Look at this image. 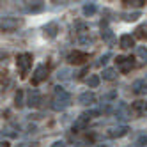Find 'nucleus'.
Returning <instances> with one entry per match:
<instances>
[{
	"instance_id": "1",
	"label": "nucleus",
	"mask_w": 147,
	"mask_h": 147,
	"mask_svg": "<svg viewBox=\"0 0 147 147\" xmlns=\"http://www.w3.org/2000/svg\"><path fill=\"white\" fill-rule=\"evenodd\" d=\"M69 105H71V96L62 87L57 85L55 87V99L51 101V108L55 112H62V110H66Z\"/></svg>"
},
{
	"instance_id": "2",
	"label": "nucleus",
	"mask_w": 147,
	"mask_h": 147,
	"mask_svg": "<svg viewBox=\"0 0 147 147\" xmlns=\"http://www.w3.org/2000/svg\"><path fill=\"white\" fill-rule=\"evenodd\" d=\"M16 66H18V69H20V75L25 76L27 73H28V69H30V66H32V55H30V53H22V55H18Z\"/></svg>"
},
{
	"instance_id": "3",
	"label": "nucleus",
	"mask_w": 147,
	"mask_h": 147,
	"mask_svg": "<svg viewBox=\"0 0 147 147\" xmlns=\"http://www.w3.org/2000/svg\"><path fill=\"white\" fill-rule=\"evenodd\" d=\"M20 25H22V20H20V18H13V16H5V18H2V23H0V27H2V32L14 30V28H18Z\"/></svg>"
},
{
	"instance_id": "4",
	"label": "nucleus",
	"mask_w": 147,
	"mask_h": 147,
	"mask_svg": "<svg viewBox=\"0 0 147 147\" xmlns=\"http://www.w3.org/2000/svg\"><path fill=\"white\" fill-rule=\"evenodd\" d=\"M46 76H48V67L41 64V66L36 67L34 75H32V83H34V85H37V83H41L43 80H46Z\"/></svg>"
},
{
	"instance_id": "5",
	"label": "nucleus",
	"mask_w": 147,
	"mask_h": 147,
	"mask_svg": "<svg viewBox=\"0 0 147 147\" xmlns=\"http://www.w3.org/2000/svg\"><path fill=\"white\" fill-rule=\"evenodd\" d=\"M128 131H129V128L128 126H113V128H110L108 129V136L110 138H121V136H126L128 135Z\"/></svg>"
},
{
	"instance_id": "6",
	"label": "nucleus",
	"mask_w": 147,
	"mask_h": 147,
	"mask_svg": "<svg viewBox=\"0 0 147 147\" xmlns=\"http://www.w3.org/2000/svg\"><path fill=\"white\" fill-rule=\"evenodd\" d=\"M89 121H90V117L87 115V112H85V113H82L80 117L75 121V124H73V131H80V129H85V128H87V124H89Z\"/></svg>"
},
{
	"instance_id": "7",
	"label": "nucleus",
	"mask_w": 147,
	"mask_h": 147,
	"mask_svg": "<svg viewBox=\"0 0 147 147\" xmlns=\"http://www.w3.org/2000/svg\"><path fill=\"white\" fill-rule=\"evenodd\" d=\"M67 60L71 64H83L87 60V53H83V51H73V53L67 55Z\"/></svg>"
},
{
	"instance_id": "8",
	"label": "nucleus",
	"mask_w": 147,
	"mask_h": 147,
	"mask_svg": "<svg viewBox=\"0 0 147 147\" xmlns=\"http://www.w3.org/2000/svg\"><path fill=\"white\" fill-rule=\"evenodd\" d=\"M39 103H41V92H39L37 89H32V90L28 92V99H27V105H28L30 108H32V107H37Z\"/></svg>"
},
{
	"instance_id": "9",
	"label": "nucleus",
	"mask_w": 147,
	"mask_h": 147,
	"mask_svg": "<svg viewBox=\"0 0 147 147\" xmlns=\"http://www.w3.org/2000/svg\"><path fill=\"white\" fill-rule=\"evenodd\" d=\"M117 64L121 66L122 73H128L133 67V59L131 57H117Z\"/></svg>"
},
{
	"instance_id": "10",
	"label": "nucleus",
	"mask_w": 147,
	"mask_h": 147,
	"mask_svg": "<svg viewBox=\"0 0 147 147\" xmlns=\"http://www.w3.org/2000/svg\"><path fill=\"white\" fill-rule=\"evenodd\" d=\"M131 89L135 94H147V82L145 80H135Z\"/></svg>"
},
{
	"instance_id": "11",
	"label": "nucleus",
	"mask_w": 147,
	"mask_h": 147,
	"mask_svg": "<svg viewBox=\"0 0 147 147\" xmlns=\"http://www.w3.org/2000/svg\"><path fill=\"white\" fill-rule=\"evenodd\" d=\"M94 101H96V96H94V92H83V94H80V98H78V103L80 105H92Z\"/></svg>"
},
{
	"instance_id": "12",
	"label": "nucleus",
	"mask_w": 147,
	"mask_h": 147,
	"mask_svg": "<svg viewBox=\"0 0 147 147\" xmlns=\"http://www.w3.org/2000/svg\"><path fill=\"white\" fill-rule=\"evenodd\" d=\"M119 45H121V48L128 50V48L135 46V39H133L129 34H124V36H121V39H119Z\"/></svg>"
},
{
	"instance_id": "13",
	"label": "nucleus",
	"mask_w": 147,
	"mask_h": 147,
	"mask_svg": "<svg viewBox=\"0 0 147 147\" xmlns=\"http://www.w3.org/2000/svg\"><path fill=\"white\" fill-rule=\"evenodd\" d=\"M43 2H28L27 5H25V11L27 13H41L43 11Z\"/></svg>"
},
{
	"instance_id": "14",
	"label": "nucleus",
	"mask_w": 147,
	"mask_h": 147,
	"mask_svg": "<svg viewBox=\"0 0 147 147\" xmlns=\"http://www.w3.org/2000/svg\"><path fill=\"white\" fill-rule=\"evenodd\" d=\"M57 32H59V25H57V23H48V25L45 27V34H46L48 37H55Z\"/></svg>"
},
{
	"instance_id": "15",
	"label": "nucleus",
	"mask_w": 147,
	"mask_h": 147,
	"mask_svg": "<svg viewBox=\"0 0 147 147\" xmlns=\"http://www.w3.org/2000/svg\"><path fill=\"white\" fill-rule=\"evenodd\" d=\"M115 76H117V71H115V69H112V67L103 69V80L112 82V80H115Z\"/></svg>"
},
{
	"instance_id": "16",
	"label": "nucleus",
	"mask_w": 147,
	"mask_h": 147,
	"mask_svg": "<svg viewBox=\"0 0 147 147\" xmlns=\"http://www.w3.org/2000/svg\"><path fill=\"white\" fill-rule=\"evenodd\" d=\"M133 110H135L136 113L147 112V101H135V103H133Z\"/></svg>"
},
{
	"instance_id": "17",
	"label": "nucleus",
	"mask_w": 147,
	"mask_h": 147,
	"mask_svg": "<svg viewBox=\"0 0 147 147\" xmlns=\"http://www.w3.org/2000/svg\"><path fill=\"white\" fill-rule=\"evenodd\" d=\"M96 11H98V7H96V4H92V2L83 5V14H85V16H92Z\"/></svg>"
},
{
	"instance_id": "18",
	"label": "nucleus",
	"mask_w": 147,
	"mask_h": 147,
	"mask_svg": "<svg viewBox=\"0 0 147 147\" xmlns=\"http://www.w3.org/2000/svg\"><path fill=\"white\" fill-rule=\"evenodd\" d=\"M99 82H101V78H99L98 75H92V76L87 78V85H89L90 89H94V87H98V85H99Z\"/></svg>"
},
{
	"instance_id": "19",
	"label": "nucleus",
	"mask_w": 147,
	"mask_h": 147,
	"mask_svg": "<svg viewBox=\"0 0 147 147\" xmlns=\"http://www.w3.org/2000/svg\"><path fill=\"white\" fill-rule=\"evenodd\" d=\"M142 14H140V11H135V13H128V14H124V20L126 22H136Z\"/></svg>"
},
{
	"instance_id": "20",
	"label": "nucleus",
	"mask_w": 147,
	"mask_h": 147,
	"mask_svg": "<svg viewBox=\"0 0 147 147\" xmlns=\"http://www.w3.org/2000/svg\"><path fill=\"white\" fill-rule=\"evenodd\" d=\"M57 76H59V80H67V78L71 76V71H69L67 67H62V69H59Z\"/></svg>"
},
{
	"instance_id": "21",
	"label": "nucleus",
	"mask_w": 147,
	"mask_h": 147,
	"mask_svg": "<svg viewBox=\"0 0 147 147\" xmlns=\"http://www.w3.org/2000/svg\"><path fill=\"white\" fill-rule=\"evenodd\" d=\"M112 59V53H110V51H108V53H105V55H101L99 59H98V62H96V66L99 67V66H105V64H107V62Z\"/></svg>"
},
{
	"instance_id": "22",
	"label": "nucleus",
	"mask_w": 147,
	"mask_h": 147,
	"mask_svg": "<svg viewBox=\"0 0 147 147\" xmlns=\"http://www.w3.org/2000/svg\"><path fill=\"white\" fill-rule=\"evenodd\" d=\"M115 98H117V92L112 90V92L103 94V96H101V101H103V103H108V101H112V99H115Z\"/></svg>"
},
{
	"instance_id": "23",
	"label": "nucleus",
	"mask_w": 147,
	"mask_h": 147,
	"mask_svg": "<svg viewBox=\"0 0 147 147\" xmlns=\"http://www.w3.org/2000/svg\"><path fill=\"white\" fill-rule=\"evenodd\" d=\"M14 105L20 108V107H23V90H18L16 92V96H14Z\"/></svg>"
},
{
	"instance_id": "24",
	"label": "nucleus",
	"mask_w": 147,
	"mask_h": 147,
	"mask_svg": "<svg viewBox=\"0 0 147 147\" xmlns=\"http://www.w3.org/2000/svg\"><path fill=\"white\" fill-rule=\"evenodd\" d=\"M135 32H136V37H147V23L142 25V27H138Z\"/></svg>"
},
{
	"instance_id": "25",
	"label": "nucleus",
	"mask_w": 147,
	"mask_h": 147,
	"mask_svg": "<svg viewBox=\"0 0 147 147\" xmlns=\"http://www.w3.org/2000/svg\"><path fill=\"white\" fill-rule=\"evenodd\" d=\"M124 4L126 5H131V7H142V5H145L144 0H126Z\"/></svg>"
},
{
	"instance_id": "26",
	"label": "nucleus",
	"mask_w": 147,
	"mask_h": 147,
	"mask_svg": "<svg viewBox=\"0 0 147 147\" xmlns=\"http://www.w3.org/2000/svg\"><path fill=\"white\" fill-rule=\"evenodd\" d=\"M103 39H105V41H108V43H112V39H113V34H112V30L105 28V30H103Z\"/></svg>"
},
{
	"instance_id": "27",
	"label": "nucleus",
	"mask_w": 147,
	"mask_h": 147,
	"mask_svg": "<svg viewBox=\"0 0 147 147\" xmlns=\"http://www.w3.org/2000/svg\"><path fill=\"white\" fill-rule=\"evenodd\" d=\"M136 53H138L142 59H147V48H144V46H138V48H136Z\"/></svg>"
},
{
	"instance_id": "28",
	"label": "nucleus",
	"mask_w": 147,
	"mask_h": 147,
	"mask_svg": "<svg viewBox=\"0 0 147 147\" xmlns=\"http://www.w3.org/2000/svg\"><path fill=\"white\" fill-rule=\"evenodd\" d=\"M50 147H64V142H62V140H57V142H53V144H51Z\"/></svg>"
},
{
	"instance_id": "29",
	"label": "nucleus",
	"mask_w": 147,
	"mask_h": 147,
	"mask_svg": "<svg viewBox=\"0 0 147 147\" xmlns=\"http://www.w3.org/2000/svg\"><path fill=\"white\" fill-rule=\"evenodd\" d=\"M75 28L76 30H87V25L85 23H78V25H75Z\"/></svg>"
},
{
	"instance_id": "30",
	"label": "nucleus",
	"mask_w": 147,
	"mask_h": 147,
	"mask_svg": "<svg viewBox=\"0 0 147 147\" xmlns=\"http://www.w3.org/2000/svg\"><path fill=\"white\" fill-rule=\"evenodd\" d=\"M140 144H147V136H140Z\"/></svg>"
},
{
	"instance_id": "31",
	"label": "nucleus",
	"mask_w": 147,
	"mask_h": 147,
	"mask_svg": "<svg viewBox=\"0 0 147 147\" xmlns=\"http://www.w3.org/2000/svg\"><path fill=\"white\" fill-rule=\"evenodd\" d=\"M14 147H27V144H18V145H14Z\"/></svg>"
},
{
	"instance_id": "32",
	"label": "nucleus",
	"mask_w": 147,
	"mask_h": 147,
	"mask_svg": "<svg viewBox=\"0 0 147 147\" xmlns=\"http://www.w3.org/2000/svg\"><path fill=\"white\" fill-rule=\"evenodd\" d=\"M7 145H9L7 142H2V147H7Z\"/></svg>"
},
{
	"instance_id": "33",
	"label": "nucleus",
	"mask_w": 147,
	"mask_h": 147,
	"mask_svg": "<svg viewBox=\"0 0 147 147\" xmlns=\"http://www.w3.org/2000/svg\"><path fill=\"white\" fill-rule=\"evenodd\" d=\"M98 147H108V145H98Z\"/></svg>"
}]
</instances>
